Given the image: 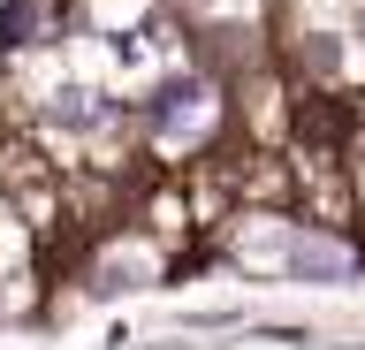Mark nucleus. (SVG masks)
Here are the masks:
<instances>
[{
	"label": "nucleus",
	"mask_w": 365,
	"mask_h": 350,
	"mask_svg": "<svg viewBox=\"0 0 365 350\" xmlns=\"http://www.w3.org/2000/svg\"><path fill=\"white\" fill-rule=\"evenodd\" d=\"M53 122H68V130H99V122H107V107H99V92H84V84H61V92H53Z\"/></svg>",
	"instance_id": "nucleus-3"
},
{
	"label": "nucleus",
	"mask_w": 365,
	"mask_h": 350,
	"mask_svg": "<svg viewBox=\"0 0 365 350\" xmlns=\"http://www.w3.org/2000/svg\"><path fill=\"white\" fill-rule=\"evenodd\" d=\"M289 274H304V282H342V274H350V252L327 244V236H297V244H289Z\"/></svg>",
	"instance_id": "nucleus-2"
},
{
	"label": "nucleus",
	"mask_w": 365,
	"mask_h": 350,
	"mask_svg": "<svg viewBox=\"0 0 365 350\" xmlns=\"http://www.w3.org/2000/svg\"><path fill=\"white\" fill-rule=\"evenodd\" d=\"M205 107H213V99H205L198 76H168V84L153 92V107H145V115H153L160 138H190V130L205 122Z\"/></svg>",
	"instance_id": "nucleus-1"
}]
</instances>
